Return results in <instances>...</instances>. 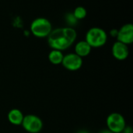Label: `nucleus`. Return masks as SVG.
<instances>
[{"label": "nucleus", "instance_id": "14", "mask_svg": "<svg viewBox=\"0 0 133 133\" xmlns=\"http://www.w3.org/2000/svg\"><path fill=\"white\" fill-rule=\"evenodd\" d=\"M122 133H133L132 128L130 125H125V127L124 128V129L122 130Z\"/></svg>", "mask_w": 133, "mask_h": 133}, {"label": "nucleus", "instance_id": "7", "mask_svg": "<svg viewBox=\"0 0 133 133\" xmlns=\"http://www.w3.org/2000/svg\"><path fill=\"white\" fill-rule=\"evenodd\" d=\"M117 41L125 44H129L133 41V25L132 23L123 24L118 30L117 34Z\"/></svg>", "mask_w": 133, "mask_h": 133}, {"label": "nucleus", "instance_id": "3", "mask_svg": "<svg viewBox=\"0 0 133 133\" xmlns=\"http://www.w3.org/2000/svg\"><path fill=\"white\" fill-rule=\"evenodd\" d=\"M30 29L31 33L38 37H48L52 30V23L46 17H37L30 23Z\"/></svg>", "mask_w": 133, "mask_h": 133}, {"label": "nucleus", "instance_id": "6", "mask_svg": "<svg viewBox=\"0 0 133 133\" xmlns=\"http://www.w3.org/2000/svg\"><path fill=\"white\" fill-rule=\"evenodd\" d=\"M83 61V58L76 54L75 52H69L64 55L62 64V65L70 71H76L81 68Z\"/></svg>", "mask_w": 133, "mask_h": 133}, {"label": "nucleus", "instance_id": "17", "mask_svg": "<svg viewBox=\"0 0 133 133\" xmlns=\"http://www.w3.org/2000/svg\"><path fill=\"white\" fill-rule=\"evenodd\" d=\"M76 133H90L88 130H86V129H80L79 131H77Z\"/></svg>", "mask_w": 133, "mask_h": 133}, {"label": "nucleus", "instance_id": "8", "mask_svg": "<svg viewBox=\"0 0 133 133\" xmlns=\"http://www.w3.org/2000/svg\"><path fill=\"white\" fill-rule=\"evenodd\" d=\"M111 52L113 56L118 60H124L128 58L129 54V46L121 41H116L113 43L111 47Z\"/></svg>", "mask_w": 133, "mask_h": 133}, {"label": "nucleus", "instance_id": "16", "mask_svg": "<svg viewBox=\"0 0 133 133\" xmlns=\"http://www.w3.org/2000/svg\"><path fill=\"white\" fill-rule=\"evenodd\" d=\"M98 133H114V132H112L111 130H109V129L107 128V129H103L100 130Z\"/></svg>", "mask_w": 133, "mask_h": 133}, {"label": "nucleus", "instance_id": "5", "mask_svg": "<svg viewBox=\"0 0 133 133\" xmlns=\"http://www.w3.org/2000/svg\"><path fill=\"white\" fill-rule=\"evenodd\" d=\"M21 125L26 132L30 133H37L43 128V121L36 115L27 114L24 115Z\"/></svg>", "mask_w": 133, "mask_h": 133}, {"label": "nucleus", "instance_id": "13", "mask_svg": "<svg viewBox=\"0 0 133 133\" xmlns=\"http://www.w3.org/2000/svg\"><path fill=\"white\" fill-rule=\"evenodd\" d=\"M65 21L69 24V26L72 27V26H74L78 23V19L75 17L72 12H67L65 15Z\"/></svg>", "mask_w": 133, "mask_h": 133}, {"label": "nucleus", "instance_id": "9", "mask_svg": "<svg viewBox=\"0 0 133 133\" xmlns=\"http://www.w3.org/2000/svg\"><path fill=\"white\" fill-rule=\"evenodd\" d=\"M91 47L90 45L85 41V40H80L77 41L75 44V53L79 55L80 57H84L88 55L91 51Z\"/></svg>", "mask_w": 133, "mask_h": 133}, {"label": "nucleus", "instance_id": "2", "mask_svg": "<svg viewBox=\"0 0 133 133\" xmlns=\"http://www.w3.org/2000/svg\"><path fill=\"white\" fill-rule=\"evenodd\" d=\"M108 40L107 31L100 26H92L87 30L85 35V41L91 48H99L103 46Z\"/></svg>", "mask_w": 133, "mask_h": 133}, {"label": "nucleus", "instance_id": "12", "mask_svg": "<svg viewBox=\"0 0 133 133\" xmlns=\"http://www.w3.org/2000/svg\"><path fill=\"white\" fill-rule=\"evenodd\" d=\"M72 13L75 16V17L79 20V19H83L87 16V9L84 6H83V5H78V6H76L74 9Z\"/></svg>", "mask_w": 133, "mask_h": 133}, {"label": "nucleus", "instance_id": "1", "mask_svg": "<svg viewBox=\"0 0 133 133\" xmlns=\"http://www.w3.org/2000/svg\"><path fill=\"white\" fill-rule=\"evenodd\" d=\"M77 32L69 26L52 29L48 36V43L52 49L63 51L69 48L76 41Z\"/></svg>", "mask_w": 133, "mask_h": 133}, {"label": "nucleus", "instance_id": "11", "mask_svg": "<svg viewBox=\"0 0 133 133\" xmlns=\"http://www.w3.org/2000/svg\"><path fill=\"white\" fill-rule=\"evenodd\" d=\"M64 57V54L62 51L56 50V49H51L48 53V59L49 61L55 65H59L62 64V59Z\"/></svg>", "mask_w": 133, "mask_h": 133}, {"label": "nucleus", "instance_id": "15", "mask_svg": "<svg viewBox=\"0 0 133 133\" xmlns=\"http://www.w3.org/2000/svg\"><path fill=\"white\" fill-rule=\"evenodd\" d=\"M109 34H110V35L112 36V37H117V34H118V29H116V28L111 29V30L109 31Z\"/></svg>", "mask_w": 133, "mask_h": 133}, {"label": "nucleus", "instance_id": "4", "mask_svg": "<svg viewBox=\"0 0 133 133\" xmlns=\"http://www.w3.org/2000/svg\"><path fill=\"white\" fill-rule=\"evenodd\" d=\"M108 129L114 133H121L126 125L124 116L119 112H111L106 118Z\"/></svg>", "mask_w": 133, "mask_h": 133}, {"label": "nucleus", "instance_id": "10", "mask_svg": "<svg viewBox=\"0 0 133 133\" xmlns=\"http://www.w3.org/2000/svg\"><path fill=\"white\" fill-rule=\"evenodd\" d=\"M23 117L24 115L23 114L22 111L18 108H12L9 111L7 115V118L9 122L16 125H21Z\"/></svg>", "mask_w": 133, "mask_h": 133}]
</instances>
